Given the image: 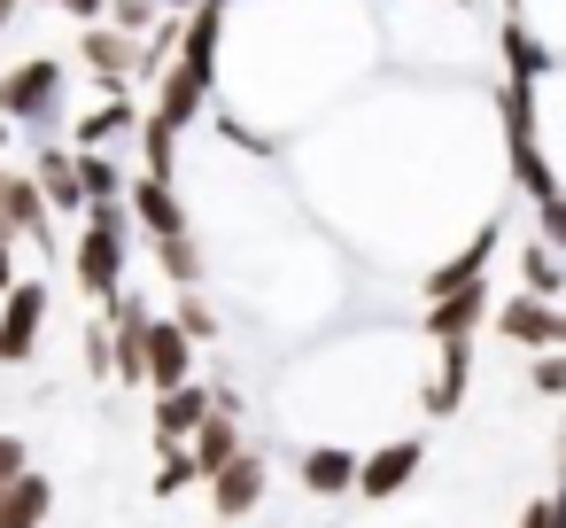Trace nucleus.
I'll return each mask as SVG.
<instances>
[{"label":"nucleus","instance_id":"393cba45","mask_svg":"<svg viewBox=\"0 0 566 528\" xmlns=\"http://www.w3.org/2000/svg\"><path fill=\"white\" fill-rule=\"evenodd\" d=\"M171 319H179L187 342H218V311L202 303V288H179V296H171Z\"/></svg>","mask_w":566,"mask_h":528},{"label":"nucleus","instance_id":"ea45409f","mask_svg":"<svg viewBox=\"0 0 566 528\" xmlns=\"http://www.w3.org/2000/svg\"><path fill=\"white\" fill-rule=\"evenodd\" d=\"M504 17H512V0H504Z\"/></svg>","mask_w":566,"mask_h":528},{"label":"nucleus","instance_id":"9b49d317","mask_svg":"<svg viewBox=\"0 0 566 528\" xmlns=\"http://www.w3.org/2000/svg\"><path fill=\"white\" fill-rule=\"evenodd\" d=\"M125 210H133V226L148 234V241H171V234H187V203H179V187L171 179H133L125 187Z\"/></svg>","mask_w":566,"mask_h":528},{"label":"nucleus","instance_id":"9d476101","mask_svg":"<svg viewBox=\"0 0 566 528\" xmlns=\"http://www.w3.org/2000/svg\"><path fill=\"white\" fill-rule=\"evenodd\" d=\"M218 412V389L210 381H187V389H164L156 396V451H187L195 427Z\"/></svg>","mask_w":566,"mask_h":528},{"label":"nucleus","instance_id":"4c0bfd02","mask_svg":"<svg viewBox=\"0 0 566 528\" xmlns=\"http://www.w3.org/2000/svg\"><path fill=\"white\" fill-rule=\"evenodd\" d=\"M9 133H17V125H9V117H0V148H9Z\"/></svg>","mask_w":566,"mask_h":528},{"label":"nucleus","instance_id":"f704fd0d","mask_svg":"<svg viewBox=\"0 0 566 528\" xmlns=\"http://www.w3.org/2000/svg\"><path fill=\"white\" fill-rule=\"evenodd\" d=\"M512 528H551V497H535V505H527V513H520Z\"/></svg>","mask_w":566,"mask_h":528},{"label":"nucleus","instance_id":"423d86ee","mask_svg":"<svg viewBox=\"0 0 566 528\" xmlns=\"http://www.w3.org/2000/svg\"><path fill=\"white\" fill-rule=\"evenodd\" d=\"M427 466V443L419 435H396V443H380V451H365L357 458V497H396V489H411V474Z\"/></svg>","mask_w":566,"mask_h":528},{"label":"nucleus","instance_id":"412c9836","mask_svg":"<svg viewBox=\"0 0 566 528\" xmlns=\"http://www.w3.org/2000/svg\"><path fill=\"white\" fill-rule=\"evenodd\" d=\"M133 125H140V110H133L125 94H109V102H102V110L78 125V156H86V148H102V156H109V141H125Z\"/></svg>","mask_w":566,"mask_h":528},{"label":"nucleus","instance_id":"2f4dec72","mask_svg":"<svg viewBox=\"0 0 566 528\" xmlns=\"http://www.w3.org/2000/svg\"><path fill=\"white\" fill-rule=\"evenodd\" d=\"M218 133H226V141H233V148H249V156H264V148H272V141H264V133H249V125H241V117H218Z\"/></svg>","mask_w":566,"mask_h":528},{"label":"nucleus","instance_id":"1a4fd4ad","mask_svg":"<svg viewBox=\"0 0 566 528\" xmlns=\"http://www.w3.org/2000/svg\"><path fill=\"white\" fill-rule=\"evenodd\" d=\"M496 319V296H489V280H473V288H458V296H442V303H427V342H473L481 327Z\"/></svg>","mask_w":566,"mask_h":528},{"label":"nucleus","instance_id":"7ed1b4c3","mask_svg":"<svg viewBox=\"0 0 566 528\" xmlns=\"http://www.w3.org/2000/svg\"><path fill=\"white\" fill-rule=\"evenodd\" d=\"M264 489H272V466H264V451L249 443V451L210 482V513H218V528H249L256 505H264Z\"/></svg>","mask_w":566,"mask_h":528},{"label":"nucleus","instance_id":"72a5a7b5","mask_svg":"<svg viewBox=\"0 0 566 528\" xmlns=\"http://www.w3.org/2000/svg\"><path fill=\"white\" fill-rule=\"evenodd\" d=\"M86 365H94V373H109V327H94V334H86Z\"/></svg>","mask_w":566,"mask_h":528},{"label":"nucleus","instance_id":"39448f33","mask_svg":"<svg viewBox=\"0 0 566 528\" xmlns=\"http://www.w3.org/2000/svg\"><path fill=\"white\" fill-rule=\"evenodd\" d=\"M40 327H48V280H17L0 296V365H24L40 350Z\"/></svg>","mask_w":566,"mask_h":528},{"label":"nucleus","instance_id":"a878e982","mask_svg":"<svg viewBox=\"0 0 566 528\" xmlns=\"http://www.w3.org/2000/svg\"><path fill=\"white\" fill-rule=\"evenodd\" d=\"M109 32H125V40L156 32V0H109Z\"/></svg>","mask_w":566,"mask_h":528},{"label":"nucleus","instance_id":"f03ea898","mask_svg":"<svg viewBox=\"0 0 566 528\" xmlns=\"http://www.w3.org/2000/svg\"><path fill=\"white\" fill-rule=\"evenodd\" d=\"M55 94H63V63L55 55H32L17 71H0V117L9 125H48Z\"/></svg>","mask_w":566,"mask_h":528},{"label":"nucleus","instance_id":"5701e85b","mask_svg":"<svg viewBox=\"0 0 566 528\" xmlns=\"http://www.w3.org/2000/svg\"><path fill=\"white\" fill-rule=\"evenodd\" d=\"M78 187H86V210H94V203H125V187H133V179H125V164H117V156L86 148V156H78Z\"/></svg>","mask_w":566,"mask_h":528},{"label":"nucleus","instance_id":"58836bf2","mask_svg":"<svg viewBox=\"0 0 566 528\" xmlns=\"http://www.w3.org/2000/svg\"><path fill=\"white\" fill-rule=\"evenodd\" d=\"M164 9H187V17H195V0H164Z\"/></svg>","mask_w":566,"mask_h":528},{"label":"nucleus","instance_id":"20e7f679","mask_svg":"<svg viewBox=\"0 0 566 528\" xmlns=\"http://www.w3.org/2000/svg\"><path fill=\"white\" fill-rule=\"evenodd\" d=\"M210 86H218V71H195V63H179V55H171V71L156 79V110H148V117H156L164 133H179V141H187V133H195V117L210 110Z\"/></svg>","mask_w":566,"mask_h":528},{"label":"nucleus","instance_id":"c9c22d12","mask_svg":"<svg viewBox=\"0 0 566 528\" xmlns=\"http://www.w3.org/2000/svg\"><path fill=\"white\" fill-rule=\"evenodd\" d=\"M558 489H566V435H558Z\"/></svg>","mask_w":566,"mask_h":528},{"label":"nucleus","instance_id":"473e14b6","mask_svg":"<svg viewBox=\"0 0 566 528\" xmlns=\"http://www.w3.org/2000/svg\"><path fill=\"white\" fill-rule=\"evenodd\" d=\"M55 9L78 17V24H102V17H109V0H55Z\"/></svg>","mask_w":566,"mask_h":528},{"label":"nucleus","instance_id":"7c9ffc66","mask_svg":"<svg viewBox=\"0 0 566 528\" xmlns=\"http://www.w3.org/2000/svg\"><path fill=\"white\" fill-rule=\"evenodd\" d=\"M32 474V458H24V435H0V489H17Z\"/></svg>","mask_w":566,"mask_h":528},{"label":"nucleus","instance_id":"0eeeda50","mask_svg":"<svg viewBox=\"0 0 566 528\" xmlns=\"http://www.w3.org/2000/svg\"><path fill=\"white\" fill-rule=\"evenodd\" d=\"M489 327H496L504 342L535 350V358H543V350H566V311H558V303H543V296H512Z\"/></svg>","mask_w":566,"mask_h":528},{"label":"nucleus","instance_id":"c85d7f7f","mask_svg":"<svg viewBox=\"0 0 566 528\" xmlns=\"http://www.w3.org/2000/svg\"><path fill=\"white\" fill-rule=\"evenodd\" d=\"M527 381H535V396H566V350H543L527 365Z\"/></svg>","mask_w":566,"mask_h":528},{"label":"nucleus","instance_id":"dca6fc26","mask_svg":"<svg viewBox=\"0 0 566 528\" xmlns=\"http://www.w3.org/2000/svg\"><path fill=\"white\" fill-rule=\"evenodd\" d=\"M78 63H94V79L117 94V86H125V71H140V40H125V32H109V24H86Z\"/></svg>","mask_w":566,"mask_h":528},{"label":"nucleus","instance_id":"e433bc0d","mask_svg":"<svg viewBox=\"0 0 566 528\" xmlns=\"http://www.w3.org/2000/svg\"><path fill=\"white\" fill-rule=\"evenodd\" d=\"M9 17H17V0H0V32H9Z\"/></svg>","mask_w":566,"mask_h":528},{"label":"nucleus","instance_id":"f8f14e48","mask_svg":"<svg viewBox=\"0 0 566 528\" xmlns=\"http://www.w3.org/2000/svg\"><path fill=\"white\" fill-rule=\"evenodd\" d=\"M187 381H195V342L179 334L171 311H156L148 319V389L164 396V389H187Z\"/></svg>","mask_w":566,"mask_h":528},{"label":"nucleus","instance_id":"4be33fe9","mask_svg":"<svg viewBox=\"0 0 566 528\" xmlns=\"http://www.w3.org/2000/svg\"><path fill=\"white\" fill-rule=\"evenodd\" d=\"M496 117H504V148H535V86L504 79V94H496Z\"/></svg>","mask_w":566,"mask_h":528},{"label":"nucleus","instance_id":"a19ab883","mask_svg":"<svg viewBox=\"0 0 566 528\" xmlns=\"http://www.w3.org/2000/svg\"><path fill=\"white\" fill-rule=\"evenodd\" d=\"M458 9H465V0H458Z\"/></svg>","mask_w":566,"mask_h":528},{"label":"nucleus","instance_id":"f3484780","mask_svg":"<svg viewBox=\"0 0 566 528\" xmlns=\"http://www.w3.org/2000/svg\"><path fill=\"white\" fill-rule=\"evenodd\" d=\"M295 474H303V489H311V497H357V451H342V443L303 451V458H295Z\"/></svg>","mask_w":566,"mask_h":528},{"label":"nucleus","instance_id":"ddd939ff","mask_svg":"<svg viewBox=\"0 0 566 528\" xmlns=\"http://www.w3.org/2000/svg\"><path fill=\"white\" fill-rule=\"evenodd\" d=\"M249 451V427H241V412H210L202 427H195V443H187V458H195V482L210 489L233 458Z\"/></svg>","mask_w":566,"mask_h":528},{"label":"nucleus","instance_id":"6e6552de","mask_svg":"<svg viewBox=\"0 0 566 528\" xmlns=\"http://www.w3.org/2000/svg\"><path fill=\"white\" fill-rule=\"evenodd\" d=\"M496 249H504V218H481V234H473V241H465L458 257H442V265H434V272L419 280V288H427V303H442V296L473 288V280L489 272V257H496Z\"/></svg>","mask_w":566,"mask_h":528},{"label":"nucleus","instance_id":"4468645a","mask_svg":"<svg viewBox=\"0 0 566 528\" xmlns=\"http://www.w3.org/2000/svg\"><path fill=\"white\" fill-rule=\"evenodd\" d=\"M32 187H40V203H48L55 218H78V226H86V187H78V156H71V148H40Z\"/></svg>","mask_w":566,"mask_h":528},{"label":"nucleus","instance_id":"bb28decb","mask_svg":"<svg viewBox=\"0 0 566 528\" xmlns=\"http://www.w3.org/2000/svg\"><path fill=\"white\" fill-rule=\"evenodd\" d=\"M535 241L566 257V195H551V203H535Z\"/></svg>","mask_w":566,"mask_h":528},{"label":"nucleus","instance_id":"c756f323","mask_svg":"<svg viewBox=\"0 0 566 528\" xmlns=\"http://www.w3.org/2000/svg\"><path fill=\"white\" fill-rule=\"evenodd\" d=\"M0 187H9V172H0ZM17 288V226H9V203H0V296Z\"/></svg>","mask_w":566,"mask_h":528},{"label":"nucleus","instance_id":"2eb2a0df","mask_svg":"<svg viewBox=\"0 0 566 528\" xmlns=\"http://www.w3.org/2000/svg\"><path fill=\"white\" fill-rule=\"evenodd\" d=\"M465 389H473V342H442V373L419 389V412L427 420H450L465 404Z\"/></svg>","mask_w":566,"mask_h":528},{"label":"nucleus","instance_id":"aec40b11","mask_svg":"<svg viewBox=\"0 0 566 528\" xmlns=\"http://www.w3.org/2000/svg\"><path fill=\"white\" fill-rule=\"evenodd\" d=\"M520 296L558 303V296H566V257H558V249H543V241H527V249H520Z\"/></svg>","mask_w":566,"mask_h":528},{"label":"nucleus","instance_id":"cd10ccee","mask_svg":"<svg viewBox=\"0 0 566 528\" xmlns=\"http://www.w3.org/2000/svg\"><path fill=\"white\" fill-rule=\"evenodd\" d=\"M179 489H195V458H187V451H164V466H156V497H179Z\"/></svg>","mask_w":566,"mask_h":528},{"label":"nucleus","instance_id":"b1692460","mask_svg":"<svg viewBox=\"0 0 566 528\" xmlns=\"http://www.w3.org/2000/svg\"><path fill=\"white\" fill-rule=\"evenodd\" d=\"M156 265H164V280H171V288H202V249H195V234L156 241Z\"/></svg>","mask_w":566,"mask_h":528},{"label":"nucleus","instance_id":"a211bd4d","mask_svg":"<svg viewBox=\"0 0 566 528\" xmlns=\"http://www.w3.org/2000/svg\"><path fill=\"white\" fill-rule=\"evenodd\" d=\"M55 513V482L48 474H24L17 489H0V528H40Z\"/></svg>","mask_w":566,"mask_h":528},{"label":"nucleus","instance_id":"6ab92c4d","mask_svg":"<svg viewBox=\"0 0 566 528\" xmlns=\"http://www.w3.org/2000/svg\"><path fill=\"white\" fill-rule=\"evenodd\" d=\"M551 71V48L520 24V17H504V79H520V86H535Z\"/></svg>","mask_w":566,"mask_h":528},{"label":"nucleus","instance_id":"f257e3e1","mask_svg":"<svg viewBox=\"0 0 566 528\" xmlns=\"http://www.w3.org/2000/svg\"><path fill=\"white\" fill-rule=\"evenodd\" d=\"M125 257H133V210L125 203H94L78 241H71V280L94 303H109V296H125Z\"/></svg>","mask_w":566,"mask_h":528}]
</instances>
